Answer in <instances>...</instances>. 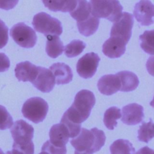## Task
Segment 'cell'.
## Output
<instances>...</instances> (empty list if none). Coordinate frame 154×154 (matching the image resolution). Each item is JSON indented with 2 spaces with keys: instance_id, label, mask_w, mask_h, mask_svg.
<instances>
[{
  "instance_id": "f1b7e54d",
  "label": "cell",
  "mask_w": 154,
  "mask_h": 154,
  "mask_svg": "<svg viewBox=\"0 0 154 154\" xmlns=\"http://www.w3.org/2000/svg\"><path fill=\"white\" fill-rule=\"evenodd\" d=\"M42 152L46 154H66V146L60 147L53 145L49 140L46 141L42 146Z\"/></svg>"
},
{
  "instance_id": "7402d4cb",
  "label": "cell",
  "mask_w": 154,
  "mask_h": 154,
  "mask_svg": "<svg viewBox=\"0 0 154 154\" xmlns=\"http://www.w3.org/2000/svg\"><path fill=\"white\" fill-rule=\"evenodd\" d=\"M70 16L80 22L87 19L91 15V8L89 2L84 0L77 1L75 8L70 12Z\"/></svg>"
},
{
  "instance_id": "8fae6325",
  "label": "cell",
  "mask_w": 154,
  "mask_h": 154,
  "mask_svg": "<svg viewBox=\"0 0 154 154\" xmlns=\"http://www.w3.org/2000/svg\"><path fill=\"white\" fill-rule=\"evenodd\" d=\"M31 83L42 92L49 93L54 88L55 81L54 75L49 69L38 66L37 75Z\"/></svg>"
},
{
  "instance_id": "83f0119b",
  "label": "cell",
  "mask_w": 154,
  "mask_h": 154,
  "mask_svg": "<svg viewBox=\"0 0 154 154\" xmlns=\"http://www.w3.org/2000/svg\"><path fill=\"white\" fill-rule=\"evenodd\" d=\"M13 118L6 108L0 105V129L5 130L12 126Z\"/></svg>"
},
{
  "instance_id": "8d00e7d4",
  "label": "cell",
  "mask_w": 154,
  "mask_h": 154,
  "mask_svg": "<svg viewBox=\"0 0 154 154\" xmlns=\"http://www.w3.org/2000/svg\"><path fill=\"white\" fill-rule=\"evenodd\" d=\"M38 154H46L45 152H42L41 153H38Z\"/></svg>"
},
{
  "instance_id": "7c38bea8",
  "label": "cell",
  "mask_w": 154,
  "mask_h": 154,
  "mask_svg": "<svg viewBox=\"0 0 154 154\" xmlns=\"http://www.w3.org/2000/svg\"><path fill=\"white\" fill-rule=\"evenodd\" d=\"M143 107L136 103H129L122 108V122L127 125H135L142 122Z\"/></svg>"
},
{
  "instance_id": "f546056e",
  "label": "cell",
  "mask_w": 154,
  "mask_h": 154,
  "mask_svg": "<svg viewBox=\"0 0 154 154\" xmlns=\"http://www.w3.org/2000/svg\"><path fill=\"white\" fill-rule=\"evenodd\" d=\"M8 27L5 23L0 19V49L4 47L8 40Z\"/></svg>"
},
{
  "instance_id": "836d02e7",
  "label": "cell",
  "mask_w": 154,
  "mask_h": 154,
  "mask_svg": "<svg viewBox=\"0 0 154 154\" xmlns=\"http://www.w3.org/2000/svg\"><path fill=\"white\" fill-rule=\"evenodd\" d=\"M6 154H21V153H19V152H17V150H15L13 149L11 151H8V152H7Z\"/></svg>"
},
{
  "instance_id": "6da1fadb",
  "label": "cell",
  "mask_w": 154,
  "mask_h": 154,
  "mask_svg": "<svg viewBox=\"0 0 154 154\" xmlns=\"http://www.w3.org/2000/svg\"><path fill=\"white\" fill-rule=\"evenodd\" d=\"M95 103V96L90 90H82L75 95L73 103L64 113L60 122L68 129L70 138L79 134L81 123L88 119Z\"/></svg>"
},
{
  "instance_id": "52a82bcc",
  "label": "cell",
  "mask_w": 154,
  "mask_h": 154,
  "mask_svg": "<svg viewBox=\"0 0 154 154\" xmlns=\"http://www.w3.org/2000/svg\"><path fill=\"white\" fill-rule=\"evenodd\" d=\"M10 34L14 41L22 48H31L37 42V37L35 31L23 22L13 26Z\"/></svg>"
},
{
  "instance_id": "1f68e13d",
  "label": "cell",
  "mask_w": 154,
  "mask_h": 154,
  "mask_svg": "<svg viewBox=\"0 0 154 154\" xmlns=\"http://www.w3.org/2000/svg\"><path fill=\"white\" fill-rule=\"evenodd\" d=\"M18 2V1H0V8L9 10L13 8Z\"/></svg>"
},
{
  "instance_id": "7a4b0ae2",
  "label": "cell",
  "mask_w": 154,
  "mask_h": 154,
  "mask_svg": "<svg viewBox=\"0 0 154 154\" xmlns=\"http://www.w3.org/2000/svg\"><path fill=\"white\" fill-rule=\"evenodd\" d=\"M106 137L103 131L93 128L90 130L82 128L76 138L70 140L71 145L78 152L93 153L100 150L105 143Z\"/></svg>"
},
{
  "instance_id": "30bf717a",
  "label": "cell",
  "mask_w": 154,
  "mask_h": 154,
  "mask_svg": "<svg viewBox=\"0 0 154 154\" xmlns=\"http://www.w3.org/2000/svg\"><path fill=\"white\" fill-rule=\"evenodd\" d=\"M133 13L136 20L143 26H149L153 23L154 5L150 1L141 0L136 3Z\"/></svg>"
},
{
  "instance_id": "484cf974",
  "label": "cell",
  "mask_w": 154,
  "mask_h": 154,
  "mask_svg": "<svg viewBox=\"0 0 154 154\" xmlns=\"http://www.w3.org/2000/svg\"><path fill=\"white\" fill-rule=\"evenodd\" d=\"M86 44L79 40H73L67 45L64 49L65 55L69 58H73L79 55L84 51Z\"/></svg>"
},
{
  "instance_id": "e575fe53",
  "label": "cell",
  "mask_w": 154,
  "mask_h": 154,
  "mask_svg": "<svg viewBox=\"0 0 154 154\" xmlns=\"http://www.w3.org/2000/svg\"><path fill=\"white\" fill-rule=\"evenodd\" d=\"M75 154H92V153H87L85 152H78V151L75 150Z\"/></svg>"
},
{
  "instance_id": "4dcf8cb0",
  "label": "cell",
  "mask_w": 154,
  "mask_h": 154,
  "mask_svg": "<svg viewBox=\"0 0 154 154\" xmlns=\"http://www.w3.org/2000/svg\"><path fill=\"white\" fill-rule=\"evenodd\" d=\"M10 66L8 57L4 53H0V72L7 71Z\"/></svg>"
},
{
  "instance_id": "8992f818",
  "label": "cell",
  "mask_w": 154,
  "mask_h": 154,
  "mask_svg": "<svg viewBox=\"0 0 154 154\" xmlns=\"http://www.w3.org/2000/svg\"><path fill=\"white\" fill-rule=\"evenodd\" d=\"M46 101L39 97H31L23 103L22 112L24 117L34 123L43 122L48 112Z\"/></svg>"
},
{
  "instance_id": "4fadbf2b",
  "label": "cell",
  "mask_w": 154,
  "mask_h": 154,
  "mask_svg": "<svg viewBox=\"0 0 154 154\" xmlns=\"http://www.w3.org/2000/svg\"><path fill=\"white\" fill-rule=\"evenodd\" d=\"M126 44L120 38L110 37L103 44L102 52L110 58H119L125 52Z\"/></svg>"
},
{
  "instance_id": "d6986e66",
  "label": "cell",
  "mask_w": 154,
  "mask_h": 154,
  "mask_svg": "<svg viewBox=\"0 0 154 154\" xmlns=\"http://www.w3.org/2000/svg\"><path fill=\"white\" fill-rule=\"evenodd\" d=\"M45 6L53 11L71 12L75 8L77 1L72 0H43Z\"/></svg>"
},
{
  "instance_id": "e0dca14e",
  "label": "cell",
  "mask_w": 154,
  "mask_h": 154,
  "mask_svg": "<svg viewBox=\"0 0 154 154\" xmlns=\"http://www.w3.org/2000/svg\"><path fill=\"white\" fill-rule=\"evenodd\" d=\"M14 72L15 76L19 81L32 82L37 75L38 66L26 61L18 63L15 67Z\"/></svg>"
},
{
  "instance_id": "5bb4252c",
  "label": "cell",
  "mask_w": 154,
  "mask_h": 154,
  "mask_svg": "<svg viewBox=\"0 0 154 154\" xmlns=\"http://www.w3.org/2000/svg\"><path fill=\"white\" fill-rule=\"evenodd\" d=\"M97 86L102 94L110 96L120 90L121 84L116 74H108L102 76L99 79Z\"/></svg>"
},
{
  "instance_id": "ba28073f",
  "label": "cell",
  "mask_w": 154,
  "mask_h": 154,
  "mask_svg": "<svg viewBox=\"0 0 154 154\" xmlns=\"http://www.w3.org/2000/svg\"><path fill=\"white\" fill-rule=\"evenodd\" d=\"M133 25L132 14L128 12H123L121 18L113 23L110 31V37L120 38L128 43L131 37Z\"/></svg>"
},
{
  "instance_id": "603a6c76",
  "label": "cell",
  "mask_w": 154,
  "mask_h": 154,
  "mask_svg": "<svg viewBox=\"0 0 154 154\" xmlns=\"http://www.w3.org/2000/svg\"><path fill=\"white\" fill-rule=\"evenodd\" d=\"M111 154H135V149L127 140L119 139L112 143L109 147Z\"/></svg>"
},
{
  "instance_id": "d4e9b609",
  "label": "cell",
  "mask_w": 154,
  "mask_h": 154,
  "mask_svg": "<svg viewBox=\"0 0 154 154\" xmlns=\"http://www.w3.org/2000/svg\"><path fill=\"white\" fill-rule=\"evenodd\" d=\"M154 124L152 119L150 122H143L138 131V139L139 141L148 143L154 136Z\"/></svg>"
},
{
  "instance_id": "d6a6232c",
  "label": "cell",
  "mask_w": 154,
  "mask_h": 154,
  "mask_svg": "<svg viewBox=\"0 0 154 154\" xmlns=\"http://www.w3.org/2000/svg\"><path fill=\"white\" fill-rule=\"evenodd\" d=\"M135 154H154V152L149 147L145 146L139 149Z\"/></svg>"
},
{
  "instance_id": "2e32d148",
  "label": "cell",
  "mask_w": 154,
  "mask_h": 154,
  "mask_svg": "<svg viewBox=\"0 0 154 154\" xmlns=\"http://www.w3.org/2000/svg\"><path fill=\"white\" fill-rule=\"evenodd\" d=\"M49 70L55 78L57 85L69 83L73 78V73L71 68L65 63H57L51 65Z\"/></svg>"
},
{
  "instance_id": "3957f363",
  "label": "cell",
  "mask_w": 154,
  "mask_h": 154,
  "mask_svg": "<svg viewBox=\"0 0 154 154\" xmlns=\"http://www.w3.org/2000/svg\"><path fill=\"white\" fill-rule=\"evenodd\" d=\"M10 132L14 140L13 149L21 154H34V128L31 125L23 120H17L13 124Z\"/></svg>"
},
{
  "instance_id": "ffe728a7",
  "label": "cell",
  "mask_w": 154,
  "mask_h": 154,
  "mask_svg": "<svg viewBox=\"0 0 154 154\" xmlns=\"http://www.w3.org/2000/svg\"><path fill=\"white\" fill-rule=\"evenodd\" d=\"M63 42L57 35H50L47 37L46 44V52L48 55L55 58L62 54L64 51Z\"/></svg>"
},
{
  "instance_id": "9c48e42d",
  "label": "cell",
  "mask_w": 154,
  "mask_h": 154,
  "mask_svg": "<svg viewBox=\"0 0 154 154\" xmlns=\"http://www.w3.org/2000/svg\"><path fill=\"white\" fill-rule=\"evenodd\" d=\"M100 58L94 52H89L79 58L76 64V71L78 75L88 79L93 76L96 72Z\"/></svg>"
},
{
  "instance_id": "d590c367",
  "label": "cell",
  "mask_w": 154,
  "mask_h": 154,
  "mask_svg": "<svg viewBox=\"0 0 154 154\" xmlns=\"http://www.w3.org/2000/svg\"><path fill=\"white\" fill-rule=\"evenodd\" d=\"M0 154H4V153L2 152V150L0 149Z\"/></svg>"
},
{
  "instance_id": "5b68a950",
  "label": "cell",
  "mask_w": 154,
  "mask_h": 154,
  "mask_svg": "<svg viewBox=\"0 0 154 154\" xmlns=\"http://www.w3.org/2000/svg\"><path fill=\"white\" fill-rule=\"evenodd\" d=\"M32 24L36 31L43 34L46 37L59 36L63 32L61 22L45 12L36 14L33 17Z\"/></svg>"
},
{
  "instance_id": "277c9868",
  "label": "cell",
  "mask_w": 154,
  "mask_h": 154,
  "mask_svg": "<svg viewBox=\"0 0 154 154\" xmlns=\"http://www.w3.org/2000/svg\"><path fill=\"white\" fill-rule=\"evenodd\" d=\"M89 4L91 14L98 19L104 18L114 23L122 16L123 7L119 1L91 0Z\"/></svg>"
},
{
  "instance_id": "44dd1931",
  "label": "cell",
  "mask_w": 154,
  "mask_h": 154,
  "mask_svg": "<svg viewBox=\"0 0 154 154\" xmlns=\"http://www.w3.org/2000/svg\"><path fill=\"white\" fill-rule=\"evenodd\" d=\"M79 32L84 36L88 37L96 32L99 25V19L91 14L85 20L77 22Z\"/></svg>"
},
{
  "instance_id": "cb8c5ba5",
  "label": "cell",
  "mask_w": 154,
  "mask_h": 154,
  "mask_svg": "<svg viewBox=\"0 0 154 154\" xmlns=\"http://www.w3.org/2000/svg\"><path fill=\"white\" fill-rule=\"evenodd\" d=\"M122 114L120 109L116 106H112L107 109L103 116V123L105 126L109 130H113L117 126V120L120 119Z\"/></svg>"
},
{
  "instance_id": "4316f807",
  "label": "cell",
  "mask_w": 154,
  "mask_h": 154,
  "mask_svg": "<svg viewBox=\"0 0 154 154\" xmlns=\"http://www.w3.org/2000/svg\"><path fill=\"white\" fill-rule=\"evenodd\" d=\"M153 34V30L146 31L139 37L140 40H141V48L144 52L150 55H153L154 54Z\"/></svg>"
},
{
  "instance_id": "9a60e30c",
  "label": "cell",
  "mask_w": 154,
  "mask_h": 154,
  "mask_svg": "<svg viewBox=\"0 0 154 154\" xmlns=\"http://www.w3.org/2000/svg\"><path fill=\"white\" fill-rule=\"evenodd\" d=\"M49 135L51 143L60 147L66 146L70 138L68 129L61 123L53 125L50 129Z\"/></svg>"
},
{
  "instance_id": "ac0fdd59",
  "label": "cell",
  "mask_w": 154,
  "mask_h": 154,
  "mask_svg": "<svg viewBox=\"0 0 154 154\" xmlns=\"http://www.w3.org/2000/svg\"><path fill=\"white\" fill-rule=\"evenodd\" d=\"M116 75L120 81L121 87L120 90L121 91H132L137 88L139 84V79L134 73L123 70L118 72Z\"/></svg>"
}]
</instances>
